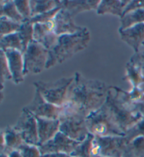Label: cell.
<instances>
[{
    "label": "cell",
    "mask_w": 144,
    "mask_h": 157,
    "mask_svg": "<svg viewBox=\"0 0 144 157\" xmlns=\"http://www.w3.org/2000/svg\"><path fill=\"white\" fill-rule=\"evenodd\" d=\"M74 78L65 104L87 117L105 103L110 86L100 80L88 79L79 72Z\"/></svg>",
    "instance_id": "cell-1"
},
{
    "label": "cell",
    "mask_w": 144,
    "mask_h": 157,
    "mask_svg": "<svg viewBox=\"0 0 144 157\" xmlns=\"http://www.w3.org/2000/svg\"><path fill=\"white\" fill-rule=\"evenodd\" d=\"M90 40V32L86 27L82 31L75 34L58 36L56 44L49 50L46 69L63 63L85 49Z\"/></svg>",
    "instance_id": "cell-2"
},
{
    "label": "cell",
    "mask_w": 144,
    "mask_h": 157,
    "mask_svg": "<svg viewBox=\"0 0 144 157\" xmlns=\"http://www.w3.org/2000/svg\"><path fill=\"white\" fill-rule=\"evenodd\" d=\"M86 123L89 133L94 136H124V132L115 123L106 101L100 109L87 116Z\"/></svg>",
    "instance_id": "cell-3"
},
{
    "label": "cell",
    "mask_w": 144,
    "mask_h": 157,
    "mask_svg": "<svg viewBox=\"0 0 144 157\" xmlns=\"http://www.w3.org/2000/svg\"><path fill=\"white\" fill-rule=\"evenodd\" d=\"M62 108L59 118L60 132L75 141H84L89 134L86 123L87 117L67 104H64Z\"/></svg>",
    "instance_id": "cell-4"
},
{
    "label": "cell",
    "mask_w": 144,
    "mask_h": 157,
    "mask_svg": "<svg viewBox=\"0 0 144 157\" xmlns=\"http://www.w3.org/2000/svg\"><path fill=\"white\" fill-rule=\"evenodd\" d=\"M73 77L62 78L56 81H37L33 83L35 89L38 90L42 96L49 103L59 107L63 106L67 100L68 92L72 83Z\"/></svg>",
    "instance_id": "cell-5"
},
{
    "label": "cell",
    "mask_w": 144,
    "mask_h": 157,
    "mask_svg": "<svg viewBox=\"0 0 144 157\" xmlns=\"http://www.w3.org/2000/svg\"><path fill=\"white\" fill-rule=\"evenodd\" d=\"M106 104H108L115 123L124 133L138 121L142 120L140 114L136 113L130 106L124 103L116 94H113L110 89Z\"/></svg>",
    "instance_id": "cell-6"
},
{
    "label": "cell",
    "mask_w": 144,
    "mask_h": 157,
    "mask_svg": "<svg viewBox=\"0 0 144 157\" xmlns=\"http://www.w3.org/2000/svg\"><path fill=\"white\" fill-rule=\"evenodd\" d=\"M127 144L124 136H95L91 157H123Z\"/></svg>",
    "instance_id": "cell-7"
},
{
    "label": "cell",
    "mask_w": 144,
    "mask_h": 157,
    "mask_svg": "<svg viewBox=\"0 0 144 157\" xmlns=\"http://www.w3.org/2000/svg\"><path fill=\"white\" fill-rule=\"evenodd\" d=\"M49 53V51L45 47L32 41L23 53L25 75L39 74L46 69Z\"/></svg>",
    "instance_id": "cell-8"
},
{
    "label": "cell",
    "mask_w": 144,
    "mask_h": 157,
    "mask_svg": "<svg viewBox=\"0 0 144 157\" xmlns=\"http://www.w3.org/2000/svg\"><path fill=\"white\" fill-rule=\"evenodd\" d=\"M13 127L23 137L26 144L38 146L39 136L37 118L24 107L18 120Z\"/></svg>",
    "instance_id": "cell-9"
},
{
    "label": "cell",
    "mask_w": 144,
    "mask_h": 157,
    "mask_svg": "<svg viewBox=\"0 0 144 157\" xmlns=\"http://www.w3.org/2000/svg\"><path fill=\"white\" fill-rule=\"evenodd\" d=\"M35 117L47 119H59L62 112V106L59 107L46 101L38 90L35 89L34 98L25 106Z\"/></svg>",
    "instance_id": "cell-10"
},
{
    "label": "cell",
    "mask_w": 144,
    "mask_h": 157,
    "mask_svg": "<svg viewBox=\"0 0 144 157\" xmlns=\"http://www.w3.org/2000/svg\"><path fill=\"white\" fill-rule=\"evenodd\" d=\"M79 142L75 141L59 131L52 139L39 146L42 156L51 154H66L70 156Z\"/></svg>",
    "instance_id": "cell-11"
},
{
    "label": "cell",
    "mask_w": 144,
    "mask_h": 157,
    "mask_svg": "<svg viewBox=\"0 0 144 157\" xmlns=\"http://www.w3.org/2000/svg\"><path fill=\"white\" fill-rule=\"evenodd\" d=\"M74 17L65 9H61L54 18L53 26L54 32L58 36L71 35L82 31L84 27L77 25Z\"/></svg>",
    "instance_id": "cell-12"
},
{
    "label": "cell",
    "mask_w": 144,
    "mask_h": 157,
    "mask_svg": "<svg viewBox=\"0 0 144 157\" xmlns=\"http://www.w3.org/2000/svg\"><path fill=\"white\" fill-rule=\"evenodd\" d=\"M10 69L12 81L16 85H19L24 81V59L22 52L14 49L4 51Z\"/></svg>",
    "instance_id": "cell-13"
},
{
    "label": "cell",
    "mask_w": 144,
    "mask_h": 157,
    "mask_svg": "<svg viewBox=\"0 0 144 157\" xmlns=\"http://www.w3.org/2000/svg\"><path fill=\"white\" fill-rule=\"evenodd\" d=\"M58 36L54 30L53 22L47 24H34V41L49 51L56 44Z\"/></svg>",
    "instance_id": "cell-14"
},
{
    "label": "cell",
    "mask_w": 144,
    "mask_h": 157,
    "mask_svg": "<svg viewBox=\"0 0 144 157\" xmlns=\"http://www.w3.org/2000/svg\"><path fill=\"white\" fill-rule=\"evenodd\" d=\"M101 0H58V6L67 10L73 17L79 13L97 10Z\"/></svg>",
    "instance_id": "cell-15"
},
{
    "label": "cell",
    "mask_w": 144,
    "mask_h": 157,
    "mask_svg": "<svg viewBox=\"0 0 144 157\" xmlns=\"http://www.w3.org/2000/svg\"><path fill=\"white\" fill-rule=\"evenodd\" d=\"M118 32L121 40L134 49V53L144 44V23Z\"/></svg>",
    "instance_id": "cell-16"
},
{
    "label": "cell",
    "mask_w": 144,
    "mask_h": 157,
    "mask_svg": "<svg viewBox=\"0 0 144 157\" xmlns=\"http://www.w3.org/2000/svg\"><path fill=\"white\" fill-rule=\"evenodd\" d=\"M36 118L38 128L39 147L51 140L60 131V121L38 117Z\"/></svg>",
    "instance_id": "cell-17"
},
{
    "label": "cell",
    "mask_w": 144,
    "mask_h": 157,
    "mask_svg": "<svg viewBox=\"0 0 144 157\" xmlns=\"http://www.w3.org/2000/svg\"><path fill=\"white\" fill-rule=\"evenodd\" d=\"M129 0H102L96 10L98 15L112 14L122 18Z\"/></svg>",
    "instance_id": "cell-18"
},
{
    "label": "cell",
    "mask_w": 144,
    "mask_h": 157,
    "mask_svg": "<svg viewBox=\"0 0 144 157\" xmlns=\"http://www.w3.org/2000/svg\"><path fill=\"white\" fill-rule=\"evenodd\" d=\"M110 88L114 90L115 94L124 103L130 106L144 99V89L142 87H132L130 91H126L122 88L115 86H110Z\"/></svg>",
    "instance_id": "cell-19"
},
{
    "label": "cell",
    "mask_w": 144,
    "mask_h": 157,
    "mask_svg": "<svg viewBox=\"0 0 144 157\" xmlns=\"http://www.w3.org/2000/svg\"><path fill=\"white\" fill-rule=\"evenodd\" d=\"M3 132L5 145L4 150L1 152L9 154L13 151L18 150L20 146L25 143L21 135L14 129L13 126H7Z\"/></svg>",
    "instance_id": "cell-20"
},
{
    "label": "cell",
    "mask_w": 144,
    "mask_h": 157,
    "mask_svg": "<svg viewBox=\"0 0 144 157\" xmlns=\"http://www.w3.org/2000/svg\"><path fill=\"white\" fill-rule=\"evenodd\" d=\"M124 80H127L132 87H141L144 83L143 71L130 61L126 64Z\"/></svg>",
    "instance_id": "cell-21"
},
{
    "label": "cell",
    "mask_w": 144,
    "mask_h": 157,
    "mask_svg": "<svg viewBox=\"0 0 144 157\" xmlns=\"http://www.w3.org/2000/svg\"><path fill=\"white\" fill-rule=\"evenodd\" d=\"M0 17H6L20 24L25 21L18 12L15 2L13 0L0 1Z\"/></svg>",
    "instance_id": "cell-22"
},
{
    "label": "cell",
    "mask_w": 144,
    "mask_h": 157,
    "mask_svg": "<svg viewBox=\"0 0 144 157\" xmlns=\"http://www.w3.org/2000/svg\"><path fill=\"white\" fill-rule=\"evenodd\" d=\"M144 23V9L131 11L124 14L120 18V27L118 31H122L134 26Z\"/></svg>",
    "instance_id": "cell-23"
},
{
    "label": "cell",
    "mask_w": 144,
    "mask_h": 157,
    "mask_svg": "<svg viewBox=\"0 0 144 157\" xmlns=\"http://www.w3.org/2000/svg\"><path fill=\"white\" fill-rule=\"evenodd\" d=\"M0 49L3 51L14 49L23 54V47L18 33L0 37Z\"/></svg>",
    "instance_id": "cell-24"
},
{
    "label": "cell",
    "mask_w": 144,
    "mask_h": 157,
    "mask_svg": "<svg viewBox=\"0 0 144 157\" xmlns=\"http://www.w3.org/2000/svg\"><path fill=\"white\" fill-rule=\"evenodd\" d=\"M31 8L32 18L34 16L42 14L60 6H58V0H31L30 1Z\"/></svg>",
    "instance_id": "cell-25"
},
{
    "label": "cell",
    "mask_w": 144,
    "mask_h": 157,
    "mask_svg": "<svg viewBox=\"0 0 144 157\" xmlns=\"http://www.w3.org/2000/svg\"><path fill=\"white\" fill-rule=\"evenodd\" d=\"M123 157H144V136L137 137L129 142Z\"/></svg>",
    "instance_id": "cell-26"
},
{
    "label": "cell",
    "mask_w": 144,
    "mask_h": 157,
    "mask_svg": "<svg viewBox=\"0 0 144 157\" xmlns=\"http://www.w3.org/2000/svg\"><path fill=\"white\" fill-rule=\"evenodd\" d=\"M94 135L89 134L87 135L86 139L80 142L75 151L70 154L71 157H91L92 147L94 140Z\"/></svg>",
    "instance_id": "cell-27"
},
{
    "label": "cell",
    "mask_w": 144,
    "mask_h": 157,
    "mask_svg": "<svg viewBox=\"0 0 144 157\" xmlns=\"http://www.w3.org/2000/svg\"><path fill=\"white\" fill-rule=\"evenodd\" d=\"M18 34L22 42L23 51L25 52L29 44L34 41V25L30 23V21H25L21 24Z\"/></svg>",
    "instance_id": "cell-28"
},
{
    "label": "cell",
    "mask_w": 144,
    "mask_h": 157,
    "mask_svg": "<svg viewBox=\"0 0 144 157\" xmlns=\"http://www.w3.org/2000/svg\"><path fill=\"white\" fill-rule=\"evenodd\" d=\"M21 24L6 17H0V37L18 33Z\"/></svg>",
    "instance_id": "cell-29"
},
{
    "label": "cell",
    "mask_w": 144,
    "mask_h": 157,
    "mask_svg": "<svg viewBox=\"0 0 144 157\" xmlns=\"http://www.w3.org/2000/svg\"><path fill=\"white\" fill-rule=\"evenodd\" d=\"M0 66H1V79H0L1 90H4V83L7 80H12V75L9 69L5 53L1 49H0Z\"/></svg>",
    "instance_id": "cell-30"
},
{
    "label": "cell",
    "mask_w": 144,
    "mask_h": 157,
    "mask_svg": "<svg viewBox=\"0 0 144 157\" xmlns=\"http://www.w3.org/2000/svg\"><path fill=\"white\" fill-rule=\"evenodd\" d=\"M142 136H144V119L138 121L124 133V137L128 143L137 137Z\"/></svg>",
    "instance_id": "cell-31"
},
{
    "label": "cell",
    "mask_w": 144,
    "mask_h": 157,
    "mask_svg": "<svg viewBox=\"0 0 144 157\" xmlns=\"http://www.w3.org/2000/svg\"><path fill=\"white\" fill-rule=\"evenodd\" d=\"M62 9L61 6H58L57 8L53 9V10L49 11L48 12L39 14L32 17L30 19V23H32L33 25L36 23H42V24H47L53 22L54 18L56 16V14L61 9Z\"/></svg>",
    "instance_id": "cell-32"
},
{
    "label": "cell",
    "mask_w": 144,
    "mask_h": 157,
    "mask_svg": "<svg viewBox=\"0 0 144 157\" xmlns=\"http://www.w3.org/2000/svg\"><path fill=\"white\" fill-rule=\"evenodd\" d=\"M18 12L20 13L25 21H30L32 18L31 8H30V1L27 0H21V1H14Z\"/></svg>",
    "instance_id": "cell-33"
},
{
    "label": "cell",
    "mask_w": 144,
    "mask_h": 157,
    "mask_svg": "<svg viewBox=\"0 0 144 157\" xmlns=\"http://www.w3.org/2000/svg\"><path fill=\"white\" fill-rule=\"evenodd\" d=\"M23 157H41L39 147L24 143L18 149Z\"/></svg>",
    "instance_id": "cell-34"
},
{
    "label": "cell",
    "mask_w": 144,
    "mask_h": 157,
    "mask_svg": "<svg viewBox=\"0 0 144 157\" xmlns=\"http://www.w3.org/2000/svg\"><path fill=\"white\" fill-rule=\"evenodd\" d=\"M144 71V44L141 47L137 52H135L129 60Z\"/></svg>",
    "instance_id": "cell-35"
},
{
    "label": "cell",
    "mask_w": 144,
    "mask_h": 157,
    "mask_svg": "<svg viewBox=\"0 0 144 157\" xmlns=\"http://www.w3.org/2000/svg\"><path fill=\"white\" fill-rule=\"evenodd\" d=\"M144 9V0L142 1H137V0H129V3L125 7L123 15L131 11L138 10V9Z\"/></svg>",
    "instance_id": "cell-36"
},
{
    "label": "cell",
    "mask_w": 144,
    "mask_h": 157,
    "mask_svg": "<svg viewBox=\"0 0 144 157\" xmlns=\"http://www.w3.org/2000/svg\"><path fill=\"white\" fill-rule=\"evenodd\" d=\"M131 107L135 112L140 114L143 119H144V99L138 103L133 104Z\"/></svg>",
    "instance_id": "cell-37"
},
{
    "label": "cell",
    "mask_w": 144,
    "mask_h": 157,
    "mask_svg": "<svg viewBox=\"0 0 144 157\" xmlns=\"http://www.w3.org/2000/svg\"><path fill=\"white\" fill-rule=\"evenodd\" d=\"M41 157H71L70 155L66 154H51L42 155Z\"/></svg>",
    "instance_id": "cell-38"
},
{
    "label": "cell",
    "mask_w": 144,
    "mask_h": 157,
    "mask_svg": "<svg viewBox=\"0 0 144 157\" xmlns=\"http://www.w3.org/2000/svg\"><path fill=\"white\" fill-rule=\"evenodd\" d=\"M8 155L9 157H23V156L21 155V154L18 150H16L11 152V153L9 154Z\"/></svg>",
    "instance_id": "cell-39"
},
{
    "label": "cell",
    "mask_w": 144,
    "mask_h": 157,
    "mask_svg": "<svg viewBox=\"0 0 144 157\" xmlns=\"http://www.w3.org/2000/svg\"><path fill=\"white\" fill-rule=\"evenodd\" d=\"M0 157H9V155L4 152H1V155H0Z\"/></svg>",
    "instance_id": "cell-40"
},
{
    "label": "cell",
    "mask_w": 144,
    "mask_h": 157,
    "mask_svg": "<svg viewBox=\"0 0 144 157\" xmlns=\"http://www.w3.org/2000/svg\"><path fill=\"white\" fill-rule=\"evenodd\" d=\"M0 96H1V102L3 101L4 99V93H3V90H1V93H0Z\"/></svg>",
    "instance_id": "cell-41"
},
{
    "label": "cell",
    "mask_w": 144,
    "mask_h": 157,
    "mask_svg": "<svg viewBox=\"0 0 144 157\" xmlns=\"http://www.w3.org/2000/svg\"><path fill=\"white\" fill-rule=\"evenodd\" d=\"M143 74H144V71H143ZM141 87H142L143 88V89H144V83H143V85L142 86H141Z\"/></svg>",
    "instance_id": "cell-42"
}]
</instances>
